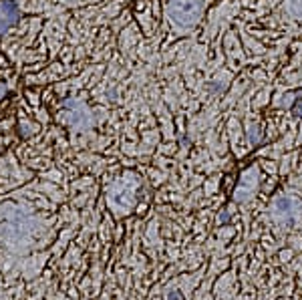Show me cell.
<instances>
[{"instance_id":"cell-1","label":"cell","mask_w":302,"mask_h":300,"mask_svg":"<svg viewBox=\"0 0 302 300\" xmlns=\"http://www.w3.org/2000/svg\"><path fill=\"white\" fill-rule=\"evenodd\" d=\"M203 0H169L167 14L177 26H192L200 20Z\"/></svg>"},{"instance_id":"cell-2","label":"cell","mask_w":302,"mask_h":300,"mask_svg":"<svg viewBox=\"0 0 302 300\" xmlns=\"http://www.w3.org/2000/svg\"><path fill=\"white\" fill-rule=\"evenodd\" d=\"M20 12H18V6L12 0H0V35L6 33L8 28L18 20Z\"/></svg>"},{"instance_id":"cell-3","label":"cell","mask_w":302,"mask_h":300,"mask_svg":"<svg viewBox=\"0 0 302 300\" xmlns=\"http://www.w3.org/2000/svg\"><path fill=\"white\" fill-rule=\"evenodd\" d=\"M256 175H258L256 169H248V171L244 173V177L240 179V188L236 190V200H238V201L248 200V196L252 194V190H254V186H256V182H258Z\"/></svg>"},{"instance_id":"cell-4","label":"cell","mask_w":302,"mask_h":300,"mask_svg":"<svg viewBox=\"0 0 302 300\" xmlns=\"http://www.w3.org/2000/svg\"><path fill=\"white\" fill-rule=\"evenodd\" d=\"M248 141H250V145H258L262 141V131H260L258 125H250V129H248Z\"/></svg>"},{"instance_id":"cell-5","label":"cell","mask_w":302,"mask_h":300,"mask_svg":"<svg viewBox=\"0 0 302 300\" xmlns=\"http://www.w3.org/2000/svg\"><path fill=\"white\" fill-rule=\"evenodd\" d=\"M288 10L296 18H302V0H288Z\"/></svg>"},{"instance_id":"cell-6","label":"cell","mask_w":302,"mask_h":300,"mask_svg":"<svg viewBox=\"0 0 302 300\" xmlns=\"http://www.w3.org/2000/svg\"><path fill=\"white\" fill-rule=\"evenodd\" d=\"M276 207L280 209V212H290V207H292V200H288V198H280V200H276Z\"/></svg>"},{"instance_id":"cell-7","label":"cell","mask_w":302,"mask_h":300,"mask_svg":"<svg viewBox=\"0 0 302 300\" xmlns=\"http://www.w3.org/2000/svg\"><path fill=\"white\" fill-rule=\"evenodd\" d=\"M292 113L296 117H302V93H298V97L294 99V105H292Z\"/></svg>"},{"instance_id":"cell-8","label":"cell","mask_w":302,"mask_h":300,"mask_svg":"<svg viewBox=\"0 0 302 300\" xmlns=\"http://www.w3.org/2000/svg\"><path fill=\"white\" fill-rule=\"evenodd\" d=\"M167 300H184V296H181L179 290H171V292L167 294Z\"/></svg>"},{"instance_id":"cell-9","label":"cell","mask_w":302,"mask_h":300,"mask_svg":"<svg viewBox=\"0 0 302 300\" xmlns=\"http://www.w3.org/2000/svg\"><path fill=\"white\" fill-rule=\"evenodd\" d=\"M220 224H222V226H228V224H230V214H228V212H224V214L220 216Z\"/></svg>"}]
</instances>
